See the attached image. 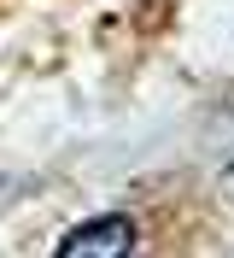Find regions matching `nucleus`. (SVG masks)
I'll return each instance as SVG.
<instances>
[{
  "instance_id": "1",
  "label": "nucleus",
  "mask_w": 234,
  "mask_h": 258,
  "mask_svg": "<svg viewBox=\"0 0 234 258\" xmlns=\"http://www.w3.org/2000/svg\"><path fill=\"white\" fill-rule=\"evenodd\" d=\"M129 252H135V217L106 211V217H94V223H76L59 241L53 258H129Z\"/></svg>"
}]
</instances>
